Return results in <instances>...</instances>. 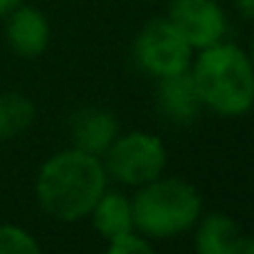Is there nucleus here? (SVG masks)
I'll return each mask as SVG.
<instances>
[{
  "mask_svg": "<svg viewBox=\"0 0 254 254\" xmlns=\"http://www.w3.org/2000/svg\"><path fill=\"white\" fill-rule=\"evenodd\" d=\"M106 188L109 175L101 158L74 146L52 153L35 175V200L40 210L57 222L89 217Z\"/></svg>",
  "mask_w": 254,
  "mask_h": 254,
  "instance_id": "f257e3e1",
  "label": "nucleus"
},
{
  "mask_svg": "<svg viewBox=\"0 0 254 254\" xmlns=\"http://www.w3.org/2000/svg\"><path fill=\"white\" fill-rule=\"evenodd\" d=\"M190 77L202 109L220 119H242L254 109V64L237 42L220 40L197 50Z\"/></svg>",
  "mask_w": 254,
  "mask_h": 254,
  "instance_id": "f03ea898",
  "label": "nucleus"
},
{
  "mask_svg": "<svg viewBox=\"0 0 254 254\" xmlns=\"http://www.w3.org/2000/svg\"><path fill=\"white\" fill-rule=\"evenodd\" d=\"M133 210V230L151 242L175 240L192 232L195 222L202 215V195L200 190L183 178L161 175L131 195Z\"/></svg>",
  "mask_w": 254,
  "mask_h": 254,
  "instance_id": "7ed1b4c3",
  "label": "nucleus"
},
{
  "mask_svg": "<svg viewBox=\"0 0 254 254\" xmlns=\"http://www.w3.org/2000/svg\"><path fill=\"white\" fill-rule=\"evenodd\" d=\"M109 180L121 188H141L168 168V148L161 136L151 131H126L114 138V143L101 156Z\"/></svg>",
  "mask_w": 254,
  "mask_h": 254,
  "instance_id": "20e7f679",
  "label": "nucleus"
},
{
  "mask_svg": "<svg viewBox=\"0 0 254 254\" xmlns=\"http://www.w3.org/2000/svg\"><path fill=\"white\" fill-rule=\"evenodd\" d=\"M195 50L168 17L148 20L133 40V60L148 77L168 79L190 69Z\"/></svg>",
  "mask_w": 254,
  "mask_h": 254,
  "instance_id": "39448f33",
  "label": "nucleus"
},
{
  "mask_svg": "<svg viewBox=\"0 0 254 254\" xmlns=\"http://www.w3.org/2000/svg\"><path fill=\"white\" fill-rule=\"evenodd\" d=\"M168 20L195 52L225 40L227 32V12L217 0H173Z\"/></svg>",
  "mask_w": 254,
  "mask_h": 254,
  "instance_id": "423d86ee",
  "label": "nucleus"
},
{
  "mask_svg": "<svg viewBox=\"0 0 254 254\" xmlns=\"http://www.w3.org/2000/svg\"><path fill=\"white\" fill-rule=\"evenodd\" d=\"M2 20H5V42L12 50V55L22 60H37L40 55L47 52L52 42V25L40 7L20 2Z\"/></svg>",
  "mask_w": 254,
  "mask_h": 254,
  "instance_id": "0eeeda50",
  "label": "nucleus"
},
{
  "mask_svg": "<svg viewBox=\"0 0 254 254\" xmlns=\"http://www.w3.org/2000/svg\"><path fill=\"white\" fill-rule=\"evenodd\" d=\"M195 254H245L247 232L225 212H202L192 227Z\"/></svg>",
  "mask_w": 254,
  "mask_h": 254,
  "instance_id": "6e6552de",
  "label": "nucleus"
},
{
  "mask_svg": "<svg viewBox=\"0 0 254 254\" xmlns=\"http://www.w3.org/2000/svg\"><path fill=\"white\" fill-rule=\"evenodd\" d=\"M121 133V124L116 119V114L111 109L104 106H84L72 116L69 124V136H72V146L94 153V156H104L106 148L114 143V138Z\"/></svg>",
  "mask_w": 254,
  "mask_h": 254,
  "instance_id": "1a4fd4ad",
  "label": "nucleus"
},
{
  "mask_svg": "<svg viewBox=\"0 0 254 254\" xmlns=\"http://www.w3.org/2000/svg\"><path fill=\"white\" fill-rule=\"evenodd\" d=\"M158 109L170 124L178 126H190L200 119L205 109L197 96V89L192 84L190 69L168 79H158Z\"/></svg>",
  "mask_w": 254,
  "mask_h": 254,
  "instance_id": "9d476101",
  "label": "nucleus"
},
{
  "mask_svg": "<svg viewBox=\"0 0 254 254\" xmlns=\"http://www.w3.org/2000/svg\"><path fill=\"white\" fill-rule=\"evenodd\" d=\"M91 227L96 230L99 237L116 240L121 235L136 232L133 230V210H131V195H126L124 190H104L101 197L94 202L91 212H89Z\"/></svg>",
  "mask_w": 254,
  "mask_h": 254,
  "instance_id": "9b49d317",
  "label": "nucleus"
},
{
  "mask_svg": "<svg viewBox=\"0 0 254 254\" xmlns=\"http://www.w3.org/2000/svg\"><path fill=\"white\" fill-rule=\"evenodd\" d=\"M37 106L22 91H0V141H12L27 133L35 124Z\"/></svg>",
  "mask_w": 254,
  "mask_h": 254,
  "instance_id": "f8f14e48",
  "label": "nucleus"
},
{
  "mask_svg": "<svg viewBox=\"0 0 254 254\" xmlns=\"http://www.w3.org/2000/svg\"><path fill=\"white\" fill-rule=\"evenodd\" d=\"M0 254H45L40 240L15 222H0Z\"/></svg>",
  "mask_w": 254,
  "mask_h": 254,
  "instance_id": "ddd939ff",
  "label": "nucleus"
},
{
  "mask_svg": "<svg viewBox=\"0 0 254 254\" xmlns=\"http://www.w3.org/2000/svg\"><path fill=\"white\" fill-rule=\"evenodd\" d=\"M104 254H158L153 242L138 232H128V235H121L116 240H109L106 242V250Z\"/></svg>",
  "mask_w": 254,
  "mask_h": 254,
  "instance_id": "4468645a",
  "label": "nucleus"
},
{
  "mask_svg": "<svg viewBox=\"0 0 254 254\" xmlns=\"http://www.w3.org/2000/svg\"><path fill=\"white\" fill-rule=\"evenodd\" d=\"M232 5L245 20L254 22V0H232Z\"/></svg>",
  "mask_w": 254,
  "mask_h": 254,
  "instance_id": "2eb2a0df",
  "label": "nucleus"
},
{
  "mask_svg": "<svg viewBox=\"0 0 254 254\" xmlns=\"http://www.w3.org/2000/svg\"><path fill=\"white\" fill-rule=\"evenodd\" d=\"M22 0H0V17H5L12 7H17Z\"/></svg>",
  "mask_w": 254,
  "mask_h": 254,
  "instance_id": "dca6fc26",
  "label": "nucleus"
},
{
  "mask_svg": "<svg viewBox=\"0 0 254 254\" xmlns=\"http://www.w3.org/2000/svg\"><path fill=\"white\" fill-rule=\"evenodd\" d=\"M245 254H254V235L247 237V247H245Z\"/></svg>",
  "mask_w": 254,
  "mask_h": 254,
  "instance_id": "f3484780",
  "label": "nucleus"
},
{
  "mask_svg": "<svg viewBox=\"0 0 254 254\" xmlns=\"http://www.w3.org/2000/svg\"><path fill=\"white\" fill-rule=\"evenodd\" d=\"M247 52H250V60H252V64H254V35H252V42H250V50Z\"/></svg>",
  "mask_w": 254,
  "mask_h": 254,
  "instance_id": "a211bd4d",
  "label": "nucleus"
}]
</instances>
